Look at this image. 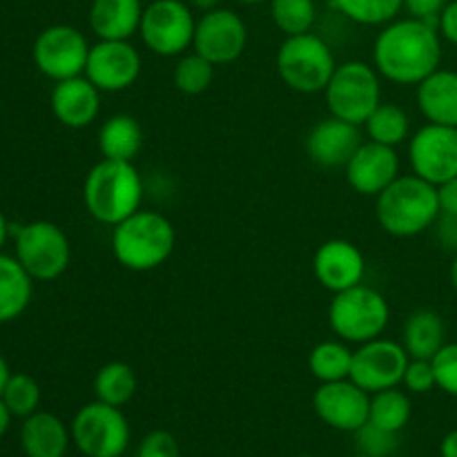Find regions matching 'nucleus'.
Returning <instances> with one entry per match:
<instances>
[{"mask_svg": "<svg viewBox=\"0 0 457 457\" xmlns=\"http://www.w3.org/2000/svg\"><path fill=\"white\" fill-rule=\"evenodd\" d=\"M373 62L391 83L420 85L440 70V29L433 22L411 16L388 22L375 38Z\"/></svg>", "mask_w": 457, "mask_h": 457, "instance_id": "1", "label": "nucleus"}, {"mask_svg": "<svg viewBox=\"0 0 457 457\" xmlns=\"http://www.w3.org/2000/svg\"><path fill=\"white\" fill-rule=\"evenodd\" d=\"M177 248L172 221L154 210H137L132 217L112 228V253L123 268L150 272L163 266Z\"/></svg>", "mask_w": 457, "mask_h": 457, "instance_id": "2", "label": "nucleus"}, {"mask_svg": "<svg viewBox=\"0 0 457 457\" xmlns=\"http://www.w3.org/2000/svg\"><path fill=\"white\" fill-rule=\"evenodd\" d=\"M87 212L103 226H119L143 201V179L129 161L103 159L87 172L83 183Z\"/></svg>", "mask_w": 457, "mask_h": 457, "instance_id": "3", "label": "nucleus"}, {"mask_svg": "<svg viewBox=\"0 0 457 457\" xmlns=\"http://www.w3.org/2000/svg\"><path fill=\"white\" fill-rule=\"evenodd\" d=\"M375 199V214L382 230L400 239L422 235L437 223L442 214L437 186L424 181L418 174L397 177Z\"/></svg>", "mask_w": 457, "mask_h": 457, "instance_id": "4", "label": "nucleus"}, {"mask_svg": "<svg viewBox=\"0 0 457 457\" xmlns=\"http://www.w3.org/2000/svg\"><path fill=\"white\" fill-rule=\"evenodd\" d=\"M391 320V306L386 297L370 286H353V288L335 293L328 306L330 330L346 344H366L382 337Z\"/></svg>", "mask_w": 457, "mask_h": 457, "instance_id": "5", "label": "nucleus"}, {"mask_svg": "<svg viewBox=\"0 0 457 457\" xmlns=\"http://www.w3.org/2000/svg\"><path fill=\"white\" fill-rule=\"evenodd\" d=\"M337 70L333 49L317 34L286 36L277 52V71L290 89L299 94L324 92Z\"/></svg>", "mask_w": 457, "mask_h": 457, "instance_id": "6", "label": "nucleus"}, {"mask_svg": "<svg viewBox=\"0 0 457 457\" xmlns=\"http://www.w3.org/2000/svg\"><path fill=\"white\" fill-rule=\"evenodd\" d=\"M324 94L330 116L353 125H364L382 103L379 71L364 61L342 62L330 76Z\"/></svg>", "mask_w": 457, "mask_h": 457, "instance_id": "7", "label": "nucleus"}, {"mask_svg": "<svg viewBox=\"0 0 457 457\" xmlns=\"http://www.w3.org/2000/svg\"><path fill=\"white\" fill-rule=\"evenodd\" d=\"M16 259L34 281H54L70 268V239L56 223L31 221L16 232Z\"/></svg>", "mask_w": 457, "mask_h": 457, "instance_id": "8", "label": "nucleus"}, {"mask_svg": "<svg viewBox=\"0 0 457 457\" xmlns=\"http://www.w3.org/2000/svg\"><path fill=\"white\" fill-rule=\"evenodd\" d=\"M71 440L87 457H120L129 445L128 418L119 406L96 400L85 404L71 422Z\"/></svg>", "mask_w": 457, "mask_h": 457, "instance_id": "9", "label": "nucleus"}, {"mask_svg": "<svg viewBox=\"0 0 457 457\" xmlns=\"http://www.w3.org/2000/svg\"><path fill=\"white\" fill-rule=\"evenodd\" d=\"M196 21L183 0H152L141 18V38L152 54L163 58L181 56L195 43Z\"/></svg>", "mask_w": 457, "mask_h": 457, "instance_id": "10", "label": "nucleus"}, {"mask_svg": "<svg viewBox=\"0 0 457 457\" xmlns=\"http://www.w3.org/2000/svg\"><path fill=\"white\" fill-rule=\"evenodd\" d=\"M89 49L92 45L83 31L71 25H52L36 36L31 56L40 74L58 83L85 74Z\"/></svg>", "mask_w": 457, "mask_h": 457, "instance_id": "11", "label": "nucleus"}, {"mask_svg": "<svg viewBox=\"0 0 457 457\" xmlns=\"http://www.w3.org/2000/svg\"><path fill=\"white\" fill-rule=\"evenodd\" d=\"M409 361L411 355L400 342L384 337L370 339V342L360 344V348L353 353L351 379L373 395V393L400 386Z\"/></svg>", "mask_w": 457, "mask_h": 457, "instance_id": "12", "label": "nucleus"}, {"mask_svg": "<svg viewBox=\"0 0 457 457\" xmlns=\"http://www.w3.org/2000/svg\"><path fill=\"white\" fill-rule=\"evenodd\" d=\"M409 161L413 174L433 186L457 177V128L427 123L411 137Z\"/></svg>", "mask_w": 457, "mask_h": 457, "instance_id": "13", "label": "nucleus"}, {"mask_svg": "<svg viewBox=\"0 0 457 457\" xmlns=\"http://www.w3.org/2000/svg\"><path fill=\"white\" fill-rule=\"evenodd\" d=\"M192 47L214 65H228L241 58L248 47V27L239 13L217 7L196 21Z\"/></svg>", "mask_w": 457, "mask_h": 457, "instance_id": "14", "label": "nucleus"}, {"mask_svg": "<svg viewBox=\"0 0 457 457\" xmlns=\"http://www.w3.org/2000/svg\"><path fill=\"white\" fill-rule=\"evenodd\" d=\"M141 54L129 40H98L87 56L85 76L101 92H123L141 76Z\"/></svg>", "mask_w": 457, "mask_h": 457, "instance_id": "15", "label": "nucleus"}, {"mask_svg": "<svg viewBox=\"0 0 457 457\" xmlns=\"http://www.w3.org/2000/svg\"><path fill=\"white\" fill-rule=\"evenodd\" d=\"M312 409L330 428L355 433L369 422L370 393L357 386L353 379L326 382L312 395Z\"/></svg>", "mask_w": 457, "mask_h": 457, "instance_id": "16", "label": "nucleus"}, {"mask_svg": "<svg viewBox=\"0 0 457 457\" xmlns=\"http://www.w3.org/2000/svg\"><path fill=\"white\" fill-rule=\"evenodd\" d=\"M346 181L357 195L378 196L400 177V156L395 147L382 143H361L346 163Z\"/></svg>", "mask_w": 457, "mask_h": 457, "instance_id": "17", "label": "nucleus"}, {"mask_svg": "<svg viewBox=\"0 0 457 457\" xmlns=\"http://www.w3.org/2000/svg\"><path fill=\"white\" fill-rule=\"evenodd\" d=\"M315 279L330 293L360 286L366 275V259L355 244L346 239H330L317 248L312 257Z\"/></svg>", "mask_w": 457, "mask_h": 457, "instance_id": "18", "label": "nucleus"}, {"mask_svg": "<svg viewBox=\"0 0 457 457\" xmlns=\"http://www.w3.org/2000/svg\"><path fill=\"white\" fill-rule=\"evenodd\" d=\"M360 145V125H353L348 120L337 119V116L320 120L306 138V150L311 161L326 170L346 168V163Z\"/></svg>", "mask_w": 457, "mask_h": 457, "instance_id": "19", "label": "nucleus"}, {"mask_svg": "<svg viewBox=\"0 0 457 457\" xmlns=\"http://www.w3.org/2000/svg\"><path fill=\"white\" fill-rule=\"evenodd\" d=\"M52 112L65 128L83 129L96 120L101 112V89L87 76L58 80L52 89Z\"/></svg>", "mask_w": 457, "mask_h": 457, "instance_id": "20", "label": "nucleus"}, {"mask_svg": "<svg viewBox=\"0 0 457 457\" xmlns=\"http://www.w3.org/2000/svg\"><path fill=\"white\" fill-rule=\"evenodd\" d=\"M141 0H92L89 27L98 40H129L141 29Z\"/></svg>", "mask_w": 457, "mask_h": 457, "instance_id": "21", "label": "nucleus"}, {"mask_svg": "<svg viewBox=\"0 0 457 457\" xmlns=\"http://www.w3.org/2000/svg\"><path fill=\"white\" fill-rule=\"evenodd\" d=\"M415 98L428 123L457 128V71H433L418 85Z\"/></svg>", "mask_w": 457, "mask_h": 457, "instance_id": "22", "label": "nucleus"}, {"mask_svg": "<svg viewBox=\"0 0 457 457\" xmlns=\"http://www.w3.org/2000/svg\"><path fill=\"white\" fill-rule=\"evenodd\" d=\"M65 424L52 413H31L21 428V446L27 457H62L70 446Z\"/></svg>", "mask_w": 457, "mask_h": 457, "instance_id": "23", "label": "nucleus"}, {"mask_svg": "<svg viewBox=\"0 0 457 457\" xmlns=\"http://www.w3.org/2000/svg\"><path fill=\"white\" fill-rule=\"evenodd\" d=\"M446 344V324L440 312L431 308H420L404 321L402 346L411 360H433Z\"/></svg>", "mask_w": 457, "mask_h": 457, "instance_id": "24", "label": "nucleus"}, {"mask_svg": "<svg viewBox=\"0 0 457 457\" xmlns=\"http://www.w3.org/2000/svg\"><path fill=\"white\" fill-rule=\"evenodd\" d=\"M34 295V279L16 257L0 253V324L18 320Z\"/></svg>", "mask_w": 457, "mask_h": 457, "instance_id": "25", "label": "nucleus"}, {"mask_svg": "<svg viewBox=\"0 0 457 457\" xmlns=\"http://www.w3.org/2000/svg\"><path fill=\"white\" fill-rule=\"evenodd\" d=\"M143 147V129L129 114H114L98 129V150L103 159L132 163Z\"/></svg>", "mask_w": 457, "mask_h": 457, "instance_id": "26", "label": "nucleus"}, {"mask_svg": "<svg viewBox=\"0 0 457 457\" xmlns=\"http://www.w3.org/2000/svg\"><path fill=\"white\" fill-rule=\"evenodd\" d=\"M353 353L355 351H351L346 344L337 342V339L320 342L311 351V357H308V369H311L312 378L320 379L321 384L339 382V379H351Z\"/></svg>", "mask_w": 457, "mask_h": 457, "instance_id": "27", "label": "nucleus"}, {"mask_svg": "<svg viewBox=\"0 0 457 457\" xmlns=\"http://www.w3.org/2000/svg\"><path fill=\"white\" fill-rule=\"evenodd\" d=\"M138 388L137 373L129 364L123 361H110V364L101 366L94 379V393L96 400L105 402L112 406H125L134 397Z\"/></svg>", "mask_w": 457, "mask_h": 457, "instance_id": "28", "label": "nucleus"}, {"mask_svg": "<svg viewBox=\"0 0 457 457\" xmlns=\"http://www.w3.org/2000/svg\"><path fill=\"white\" fill-rule=\"evenodd\" d=\"M364 128L370 141L397 147L409 138L411 119L404 107L395 105V103H379L364 123Z\"/></svg>", "mask_w": 457, "mask_h": 457, "instance_id": "29", "label": "nucleus"}, {"mask_svg": "<svg viewBox=\"0 0 457 457\" xmlns=\"http://www.w3.org/2000/svg\"><path fill=\"white\" fill-rule=\"evenodd\" d=\"M411 397L400 388H386V391L373 393L370 397L369 422L386 428V431L400 433L411 420Z\"/></svg>", "mask_w": 457, "mask_h": 457, "instance_id": "30", "label": "nucleus"}, {"mask_svg": "<svg viewBox=\"0 0 457 457\" xmlns=\"http://www.w3.org/2000/svg\"><path fill=\"white\" fill-rule=\"evenodd\" d=\"M333 7L357 25L378 27L395 21L404 0H333Z\"/></svg>", "mask_w": 457, "mask_h": 457, "instance_id": "31", "label": "nucleus"}, {"mask_svg": "<svg viewBox=\"0 0 457 457\" xmlns=\"http://www.w3.org/2000/svg\"><path fill=\"white\" fill-rule=\"evenodd\" d=\"M270 16L286 36L306 34L317 21L315 0H270Z\"/></svg>", "mask_w": 457, "mask_h": 457, "instance_id": "32", "label": "nucleus"}, {"mask_svg": "<svg viewBox=\"0 0 457 457\" xmlns=\"http://www.w3.org/2000/svg\"><path fill=\"white\" fill-rule=\"evenodd\" d=\"M214 67L217 65L201 56V54H186L174 67V87L181 94H187V96H199V94L208 92L214 80Z\"/></svg>", "mask_w": 457, "mask_h": 457, "instance_id": "33", "label": "nucleus"}, {"mask_svg": "<svg viewBox=\"0 0 457 457\" xmlns=\"http://www.w3.org/2000/svg\"><path fill=\"white\" fill-rule=\"evenodd\" d=\"M3 402L16 418H29L40 404V386L31 375L16 373L9 378L3 391Z\"/></svg>", "mask_w": 457, "mask_h": 457, "instance_id": "34", "label": "nucleus"}, {"mask_svg": "<svg viewBox=\"0 0 457 457\" xmlns=\"http://www.w3.org/2000/svg\"><path fill=\"white\" fill-rule=\"evenodd\" d=\"M355 442L360 453L369 457H391L397 451V433L386 431L373 422H366L364 427L357 428Z\"/></svg>", "mask_w": 457, "mask_h": 457, "instance_id": "35", "label": "nucleus"}, {"mask_svg": "<svg viewBox=\"0 0 457 457\" xmlns=\"http://www.w3.org/2000/svg\"><path fill=\"white\" fill-rule=\"evenodd\" d=\"M433 370H436L437 388L446 395L457 397V342L445 344L433 357Z\"/></svg>", "mask_w": 457, "mask_h": 457, "instance_id": "36", "label": "nucleus"}, {"mask_svg": "<svg viewBox=\"0 0 457 457\" xmlns=\"http://www.w3.org/2000/svg\"><path fill=\"white\" fill-rule=\"evenodd\" d=\"M411 393H428L437 386L436 370H433L431 360H411L404 370V379H402Z\"/></svg>", "mask_w": 457, "mask_h": 457, "instance_id": "37", "label": "nucleus"}, {"mask_svg": "<svg viewBox=\"0 0 457 457\" xmlns=\"http://www.w3.org/2000/svg\"><path fill=\"white\" fill-rule=\"evenodd\" d=\"M137 457H181V451L172 433L152 431L143 437Z\"/></svg>", "mask_w": 457, "mask_h": 457, "instance_id": "38", "label": "nucleus"}, {"mask_svg": "<svg viewBox=\"0 0 457 457\" xmlns=\"http://www.w3.org/2000/svg\"><path fill=\"white\" fill-rule=\"evenodd\" d=\"M446 4L449 0H404V9L411 18H420V21L433 22V25H437Z\"/></svg>", "mask_w": 457, "mask_h": 457, "instance_id": "39", "label": "nucleus"}, {"mask_svg": "<svg viewBox=\"0 0 457 457\" xmlns=\"http://www.w3.org/2000/svg\"><path fill=\"white\" fill-rule=\"evenodd\" d=\"M437 29H440V36L446 40V43L455 45L457 47V0H449L445 12L440 13Z\"/></svg>", "mask_w": 457, "mask_h": 457, "instance_id": "40", "label": "nucleus"}, {"mask_svg": "<svg viewBox=\"0 0 457 457\" xmlns=\"http://www.w3.org/2000/svg\"><path fill=\"white\" fill-rule=\"evenodd\" d=\"M437 239L446 250L457 254V214H440L437 219Z\"/></svg>", "mask_w": 457, "mask_h": 457, "instance_id": "41", "label": "nucleus"}, {"mask_svg": "<svg viewBox=\"0 0 457 457\" xmlns=\"http://www.w3.org/2000/svg\"><path fill=\"white\" fill-rule=\"evenodd\" d=\"M437 196H440L442 214H457V177L437 186Z\"/></svg>", "mask_w": 457, "mask_h": 457, "instance_id": "42", "label": "nucleus"}, {"mask_svg": "<svg viewBox=\"0 0 457 457\" xmlns=\"http://www.w3.org/2000/svg\"><path fill=\"white\" fill-rule=\"evenodd\" d=\"M440 455L442 457H457V428H453V431H451L449 436L442 440Z\"/></svg>", "mask_w": 457, "mask_h": 457, "instance_id": "43", "label": "nucleus"}, {"mask_svg": "<svg viewBox=\"0 0 457 457\" xmlns=\"http://www.w3.org/2000/svg\"><path fill=\"white\" fill-rule=\"evenodd\" d=\"M9 422H12V411L7 409V404H4L3 397H0V437L7 433Z\"/></svg>", "mask_w": 457, "mask_h": 457, "instance_id": "44", "label": "nucleus"}, {"mask_svg": "<svg viewBox=\"0 0 457 457\" xmlns=\"http://www.w3.org/2000/svg\"><path fill=\"white\" fill-rule=\"evenodd\" d=\"M9 378H12V373H9V364L7 360L3 357V353H0V395H3L4 386H7Z\"/></svg>", "mask_w": 457, "mask_h": 457, "instance_id": "45", "label": "nucleus"}, {"mask_svg": "<svg viewBox=\"0 0 457 457\" xmlns=\"http://www.w3.org/2000/svg\"><path fill=\"white\" fill-rule=\"evenodd\" d=\"M219 0H190V7L195 9H201V12H212V9H217Z\"/></svg>", "mask_w": 457, "mask_h": 457, "instance_id": "46", "label": "nucleus"}, {"mask_svg": "<svg viewBox=\"0 0 457 457\" xmlns=\"http://www.w3.org/2000/svg\"><path fill=\"white\" fill-rule=\"evenodd\" d=\"M7 237H9V223H7V219H4L3 210H0V250H3Z\"/></svg>", "mask_w": 457, "mask_h": 457, "instance_id": "47", "label": "nucleus"}, {"mask_svg": "<svg viewBox=\"0 0 457 457\" xmlns=\"http://www.w3.org/2000/svg\"><path fill=\"white\" fill-rule=\"evenodd\" d=\"M449 277H451V286H453L455 293H457V254L453 257V263H451V272H449Z\"/></svg>", "mask_w": 457, "mask_h": 457, "instance_id": "48", "label": "nucleus"}, {"mask_svg": "<svg viewBox=\"0 0 457 457\" xmlns=\"http://www.w3.org/2000/svg\"><path fill=\"white\" fill-rule=\"evenodd\" d=\"M244 4H259V3H266V0H239Z\"/></svg>", "mask_w": 457, "mask_h": 457, "instance_id": "49", "label": "nucleus"}, {"mask_svg": "<svg viewBox=\"0 0 457 457\" xmlns=\"http://www.w3.org/2000/svg\"><path fill=\"white\" fill-rule=\"evenodd\" d=\"M351 457H369V455H364V453H357V455H351Z\"/></svg>", "mask_w": 457, "mask_h": 457, "instance_id": "50", "label": "nucleus"}, {"mask_svg": "<svg viewBox=\"0 0 457 457\" xmlns=\"http://www.w3.org/2000/svg\"><path fill=\"white\" fill-rule=\"evenodd\" d=\"M302 457H312V455H302Z\"/></svg>", "mask_w": 457, "mask_h": 457, "instance_id": "51", "label": "nucleus"}]
</instances>
